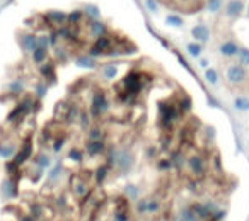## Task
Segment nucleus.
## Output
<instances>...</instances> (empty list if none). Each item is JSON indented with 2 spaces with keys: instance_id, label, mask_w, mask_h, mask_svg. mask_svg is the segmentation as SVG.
<instances>
[{
  "instance_id": "obj_44",
  "label": "nucleus",
  "mask_w": 249,
  "mask_h": 221,
  "mask_svg": "<svg viewBox=\"0 0 249 221\" xmlns=\"http://www.w3.org/2000/svg\"><path fill=\"white\" fill-rule=\"evenodd\" d=\"M63 146H65V138H63V136H58V138L55 140V143H53V152L60 153L63 150Z\"/></svg>"
},
{
  "instance_id": "obj_37",
  "label": "nucleus",
  "mask_w": 249,
  "mask_h": 221,
  "mask_svg": "<svg viewBox=\"0 0 249 221\" xmlns=\"http://www.w3.org/2000/svg\"><path fill=\"white\" fill-rule=\"evenodd\" d=\"M166 24H167V26H171V28H183V26H184V21H183V17H179V16L169 14V16L166 17Z\"/></svg>"
},
{
  "instance_id": "obj_26",
  "label": "nucleus",
  "mask_w": 249,
  "mask_h": 221,
  "mask_svg": "<svg viewBox=\"0 0 249 221\" xmlns=\"http://www.w3.org/2000/svg\"><path fill=\"white\" fill-rule=\"evenodd\" d=\"M79 116H80V107L77 106V104H72V106L67 107L65 121L69 123V125H73V123H77V119H79Z\"/></svg>"
},
{
  "instance_id": "obj_32",
  "label": "nucleus",
  "mask_w": 249,
  "mask_h": 221,
  "mask_svg": "<svg viewBox=\"0 0 249 221\" xmlns=\"http://www.w3.org/2000/svg\"><path fill=\"white\" fill-rule=\"evenodd\" d=\"M69 160H72V162L75 163H82L84 158H86V152H84L82 148H77V146H73V148L69 150Z\"/></svg>"
},
{
  "instance_id": "obj_11",
  "label": "nucleus",
  "mask_w": 249,
  "mask_h": 221,
  "mask_svg": "<svg viewBox=\"0 0 249 221\" xmlns=\"http://www.w3.org/2000/svg\"><path fill=\"white\" fill-rule=\"evenodd\" d=\"M239 49H241V45L235 43L234 39H225L224 43L218 45V53H220V56H224V58H227V60H234L235 56H237Z\"/></svg>"
},
{
  "instance_id": "obj_47",
  "label": "nucleus",
  "mask_w": 249,
  "mask_h": 221,
  "mask_svg": "<svg viewBox=\"0 0 249 221\" xmlns=\"http://www.w3.org/2000/svg\"><path fill=\"white\" fill-rule=\"evenodd\" d=\"M19 221H38V220H35L31 214L26 213V214H22V216H19Z\"/></svg>"
},
{
  "instance_id": "obj_1",
  "label": "nucleus",
  "mask_w": 249,
  "mask_h": 221,
  "mask_svg": "<svg viewBox=\"0 0 249 221\" xmlns=\"http://www.w3.org/2000/svg\"><path fill=\"white\" fill-rule=\"evenodd\" d=\"M106 165L120 175H126L135 167V153L128 146H107L106 152Z\"/></svg>"
},
{
  "instance_id": "obj_39",
  "label": "nucleus",
  "mask_w": 249,
  "mask_h": 221,
  "mask_svg": "<svg viewBox=\"0 0 249 221\" xmlns=\"http://www.w3.org/2000/svg\"><path fill=\"white\" fill-rule=\"evenodd\" d=\"M157 170H159V172H169V170H173V163H171L169 157H167V158L157 160Z\"/></svg>"
},
{
  "instance_id": "obj_15",
  "label": "nucleus",
  "mask_w": 249,
  "mask_h": 221,
  "mask_svg": "<svg viewBox=\"0 0 249 221\" xmlns=\"http://www.w3.org/2000/svg\"><path fill=\"white\" fill-rule=\"evenodd\" d=\"M130 220H132V216H130V203L128 201L118 203L113 213V221H130Z\"/></svg>"
},
{
  "instance_id": "obj_43",
  "label": "nucleus",
  "mask_w": 249,
  "mask_h": 221,
  "mask_svg": "<svg viewBox=\"0 0 249 221\" xmlns=\"http://www.w3.org/2000/svg\"><path fill=\"white\" fill-rule=\"evenodd\" d=\"M46 92H48V83H38L36 85V97L38 99H43L46 95Z\"/></svg>"
},
{
  "instance_id": "obj_48",
  "label": "nucleus",
  "mask_w": 249,
  "mask_h": 221,
  "mask_svg": "<svg viewBox=\"0 0 249 221\" xmlns=\"http://www.w3.org/2000/svg\"><path fill=\"white\" fill-rule=\"evenodd\" d=\"M200 66L203 70H207V68H210V62H208L207 58H200Z\"/></svg>"
},
{
  "instance_id": "obj_4",
  "label": "nucleus",
  "mask_w": 249,
  "mask_h": 221,
  "mask_svg": "<svg viewBox=\"0 0 249 221\" xmlns=\"http://www.w3.org/2000/svg\"><path fill=\"white\" fill-rule=\"evenodd\" d=\"M224 75L229 85H234V87H242L249 80L248 68L237 65V63H229V65L225 66Z\"/></svg>"
},
{
  "instance_id": "obj_27",
  "label": "nucleus",
  "mask_w": 249,
  "mask_h": 221,
  "mask_svg": "<svg viewBox=\"0 0 249 221\" xmlns=\"http://www.w3.org/2000/svg\"><path fill=\"white\" fill-rule=\"evenodd\" d=\"M31 60H33V63H36V65H43V63H46L48 62V49L36 48L35 51L31 53Z\"/></svg>"
},
{
  "instance_id": "obj_42",
  "label": "nucleus",
  "mask_w": 249,
  "mask_h": 221,
  "mask_svg": "<svg viewBox=\"0 0 249 221\" xmlns=\"http://www.w3.org/2000/svg\"><path fill=\"white\" fill-rule=\"evenodd\" d=\"M9 90H11L12 94H22V92H24V83L19 82V80H16V82H12V83H11Z\"/></svg>"
},
{
  "instance_id": "obj_23",
  "label": "nucleus",
  "mask_w": 249,
  "mask_h": 221,
  "mask_svg": "<svg viewBox=\"0 0 249 221\" xmlns=\"http://www.w3.org/2000/svg\"><path fill=\"white\" fill-rule=\"evenodd\" d=\"M87 140L90 142H97V140H106V131H104L103 126H97V125H92L89 129H87Z\"/></svg>"
},
{
  "instance_id": "obj_5",
  "label": "nucleus",
  "mask_w": 249,
  "mask_h": 221,
  "mask_svg": "<svg viewBox=\"0 0 249 221\" xmlns=\"http://www.w3.org/2000/svg\"><path fill=\"white\" fill-rule=\"evenodd\" d=\"M186 169L195 179H201V177L207 175V160L201 153H191L186 157Z\"/></svg>"
},
{
  "instance_id": "obj_52",
  "label": "nucleus",
  "mask_w": 249,
  "mask_h": 221,
  "mask_svg": "<svg viewBox=\"0 0 249 221\" xmlns=\"http://www.w3.org/2000/svg\"><path fill=\"white\" fill-rule=\"evenodd\" d=\"M38 221H48V220H46V218H41V220H38Z\"/></svg>"
},
{
  "instance_id": "obj_35",
  "label": "nucleus",
  "mask_w": 249,
  "mask_h": 221,
  "mask_svg": "<svg viewBox=\"0 0 249 221\" xmlns=\"http://www.w3.org/2000/svg\"><path fill=\"white\" fill-rule=\"evenodd\" d=\"M234 107L241 112H248L249 110V97H244V95H239L234 99Z\"/></svg>"
},
{
  "instance_id": "obj_25",
  "label": "nucleus",
  "mask_w": 249,
  "mask_h": 221,
  "mask_svg": "<svg viewBox=\"0 0 249 221\" xmlns=\"http://www.w3.org/2000/svg\"><path fill=\"white\" fill-rule=\"evenodd\" d=\"M169 160H171V163H173V169L183 170L184 167H186V157H184L183 152H179V150H176V152L171 153Z\"/></svg>"
},
{
  "instance_id": "obj_28",
  "label": "nucleus",
  "mask_w": 249,
  "mask_h": 221,
  "mask_svg": "<svg viewBox=\"0 0 249 221\" xmlns=\"http://www.w3.org/2000/svg\"><path fill=\"white\" fill-rule=\"evenodd\" d=\"M82 11H84V17H86V21H97V19H101V11L96 7V5L89 4V5H86Z\"/></svg>"
},
{
  "instance_id": "obj_9",
  "label": "nucleus",
  "mask_w": 249,
  "mask_h": 221,
  "mask_svg": "<svg viewBox=\"0 0 249 221\" xmlns=\"http://www.w3.org/2000/svg\"><path fill=\"white\" fill-rule=\"evenodd\" d=\"M19 146L21 145H18L12 138H0V158L12 160L18 153Z\"/></svg>"
},
{
  "instance_id": "obj_7",
  "label": "nucleus",
  "mask_w": 249,
  "mask_h": 221,
  "mask_svg": "<svg viewBox=\"0 0 249 221\" xmlns=\"http://www.w3.org/2000/svg\"><path fill=\"white\" fill-rule=\"evenodd\" d=\"M86 31L94 41L99 38H104V36H109V28L101 19H97V21H86Z\"/></svg>"
},
{
  "instance_id": "obj_49",
  "label": "nucleus",
  "mask_w": 249,
  "mask_h": 221,
  "mask_svg": "<svg viewBox=\"0 0 249 221\" xmlns=\"http://www.w3.org/2000/svg\"><path fill=\"white\" fill-rule=\"evenodd\" d=\"M169 221H183V220H181V216H179V214H178V213H174L173 216H171V220H169Z\"/></svg>"
},
{
  "instance_id": "obj_31",
  "label": "nucleus",
  "mask_w": 249,
  "mask_h": 221,
  "mask_svg": "<svg viewBox=\"0 0 249 221\" xmlns=\"http://www.w3.org/2000/svg\"><path fill=\"white\" fill-rule=\"evenodd\" d=\"M186 51H188V55H190L191 58H200L201 53H203V46H201L200 43H196V41H191V43H188V45H186Z\"/></svg>"
},
{
  "instance_id": "obj_36",
  "label": "nucleus",
  "mask_w": 249,
  "mask_h": 221,
  "mask_svg": "<svg viewBox=\"0 0 249 221\" xmlns=\"http://www.w3.org/2000/svg\"><path fill=\"white\" fill-rule=\"evenodd\" d=\"M205 80H207L210 85H217L218 80H220V77H218V72L213 68H207L205 70Z\"/></svg>"
},
{
  "instance_id": "obj_29",
  "label": "nucleus",
  "mask_w": 249,
  "mask_h": 221,
  "mask_svg": "<svg viewBox=\"0 0 249 221\" xmlns=\"http://www.w3.org/2000/svg\"><path fill=\"white\" fill-rule=\"evenodd\" d=\"M77 123H79L82 131H87V129L92 126V118H90L89 110H80V116H79V119H77Z\"/></svg>"
},
{
  "instance_id": "obj_6",
  "label": "nucleus",
  "mask_w": 249,
  "mask_h": 221,
  "mask_svg": "<svg viewBox=\"0 0 249 221\" xmlns=\"http://www.w3.org/2000/svg\"><path fill=\"white\" fill-rule=\"evenodd\" d=\"M19 180L16 175H9L0 184V197L5 201L16 199L19 196Z\"/></svg>"
},
{
  "instance_id": "obj_12",
  "label": "nucleus",
  "mask_w": 249,
  "mask_h": 221,
  "mask_svg": "<svg viewBox=\"0 0 249 221\" xmlns=\"http://www.w3.org/2000/svg\"><path fill=\"white\" fill-rule=\"evenodd\" d=\"M244 11V2L242 0H229L227 4L224 5V16L225 19H237L239 16Z\"/></svg>"
},
{
  "instance_id": "obj_45",
  "label": "nucleus",
  "mask_w": 249,
  "mask_h": 221,
  "mask_svg": "<svg viewBox=\"0 0 249 221\" xmlns=\"http://www.w3.org/2000/svg\"><path fill=\"white\" fill-rule=\"evenodd\" d=\"M147 7L150 12H157V0H147Z\"/></svg>"
},
{
  "instance_id": "obj_21",
  "label": "nucleus",
  "mask_w": 249,
  "mask_h": 221,
  "mask_svg": "<svg viewBox=\"0 0 249 221\" xmlns=\"http://www.w3.org/2000/svg\"><path fill=\"white\" fill-rule=\"evenodd\" d=\"M178 214H179L183 221H201L200 216H198V214L195 213L193 207H191V204H184V206H181L179 211H178Z\"/></svg>"
},
{
  "instance_id": "obj_24",
  "label": "nucleus",
  "mask_w": 249,
  "mask_h": 221,
  "mask_svg": "<svg viewBox=\"0 0 249 221\" xmlns=\"http://www.w3.org/2000/svg\"><path fill=\"white\" fill-rule=\"evenodd\" d=\"M75 65L80 66V68H89V70L97 68L96 58H92V56H89V55H80V56H77V58H75Z\"/></svg>"
},
{
  "instance_id": "obj_30",
  "label": "nucleus",
  "mask_w": 249,
  "mask_h": 221,
  "mask_svg": "<svg viewBox=\"0 0 249 221\" xmlns=\"http://www.w3.org/2000/svg\"><path fill=\"white\" fill-rule=\"evenodd\" d=\"M235 60H237V62H235L237 65L244 66V68H249V48H246V46H241V49H239Z\"/></svg>"
},
{
  "instance_id": "obj_8",
  "label": "nucleus",
  "mask_w": 249,
  "mask_h": 221,
  "mask_svg": "<svg viewBox=\"0 0 249 221\" xmlns=\"http://www.w3.org/2000/svg\"><path fill=\"white\" fill-rule=\"evenodd\" d=\"M84 152L90 158H97V157H104L107 152V143L106 140H97V142H90L86 140V145H84Z\"/></svg>"
},
{
  "instance_id": "obj_19",
  "label": "nucleus",
  "mask_w": 249,
  "mask_h": 221,
  "mask_svg": "<svg viewBox=\"0 0 249 221\" xmlns=\"http://www.w3.org/2000/svg\"><path fill=\"white\" fill-rule=\"evenodd\" d=\"M99 75L104 80H114L118 77V66L114 63H104L99 66Z\"/></svg>"
},
{
  "instance_id": "obj_38",
  "label": "nucleus",
  "mask_w": 249,
  "mask_h": 221,
  "mask_svg": "<svg viewBox=\"0 0 249 221\" xmlns=\"http://www.w3.org/2000/svg\"><path fill=\"white\" fill-rule=\"evenodd\" d=\"M28 213L31 214L35 220H41V218H43V206L39 203L29 204V211H28Z\"/></svg>"
},
{
  "instance_id": "obj_41",
  "label": "nucleus",
  "mask_w": 249,
  "mask_h": 221,
  "mask_svg": "<svg viewBox=\"0 0 249 221\" xmlns=\"http://www.w3.org/2000/svg\"><path fill=\"white\" fill-rule=\"evenodd\" d=\"M222 7H224V2H222V0H208L207 9H208V12H212V14H217Z\"/></svg>"
},
{
  "instance_id": "obj_22",
  "label": "nucleus",
  "mask_w": 249,
  "mask_h": 221,
  "mask_svg": "<svg viewBox=\"0 0 249 221\" xmlns=\"http://www.w3.org/2000/svg\"><path fill=\"white\" fill-rule=\"evenodd\" d=\"M82 22H86V17H84V11H80V9H75L73 12H70V14H67V26H70V28H77V26H80Z\"/></svg>"
},
{
  "instance_id": "obj_3",
  "label": "nucleus",
  "mask_w": 249,
  "mask_h": 221,
  "mask_svg": "<svg viewBox=\"0 0 249 221\" xmlns=\"http://www.w3.org/2000/svg\"><path fill=\"white\" fill-rule=\"evenodd\" d=\"M181 116V110L178 107V104H173V102H159V121H160V126H162L166 131H169L173 128L174 123L179 119Z\"/></svg>"
},
{
  "instance_id": "obj_40",
  "label": "nucleus",
  "mask_w": 249,
  "mask_h": 221,
  "mask_svg": "<svg viewBox=\"0 0 249 221\" xmlns=\"http://www.w3.org/2000/svg\"><path fill=\"white\" fill-rule=\"evenodd\" d=\"M147 201H149V197H140L139 201L135 203V211L137 214H147Z\"/></svg>"
},
{
  "instance_id": "obj_17",
  "label": "nucleus",
  "mask_w": 249,
  "mask_h": 221,
  "mask_svg": "<svg viewBox=\"0 0 249 221\" xmlns=\"http://www.w3.org/2000/svg\"><path fill=\"white\" fill-rule=\"evenodd\" d=\"M123 196L128 203H137V201L140 199V187L137 186V184L128 182L123 189Z\"/></svg>"
},
{
  "instance_id": "obj_33",
  "label": "nucleus",
  "mask_w": 249,
  "mask_h": 221,
  "mask_svg": "<svg viewBox=\"0 0 249 221\" xmlns=\"http://www.w3.org/2000/svg\"><path fill=\"white\" fill-rule=\"evenodd\" d=\"M63 172H65V169H63L62 163H56V165L53 167L52 170H50V174H48V182H50V184L58 182V179L62 177V174H63Z\"/></svg>"
},
{
  "instance_id": "obj_14",
  "label": "nucleus",
  "mask_w": 249,
  "mask_h": 221,
  "mask_svg": "<svg viewBox=\"0 0 249 221\" xmlns=\"http://www.w3.org/2000/svg\"><path fill=\"white\" fill-rule=\"evenodd\" d=\"M45 17H46V21H48L50 24H52L53 28H56V29L67 26V14H65V12H62V11H50V12H46Z\"/></svg>"
},
{
  "instance_id": "obj_10",
  "label": "nucleus",
  "mask_w": 249,
  "mask_h": 221,
  "mask_svg": "<svg viewBox=\"0 0 249 221\" xmlns=\"http://www.w3.org/2000/svg\"><path fill=\"white\" fill-rule=\"evenodd\" d=\"M72 192L77 199H87V196H89V192H90L89 182H87L86 179H82V177H73L72 179Z\"/></svg>"
},
{
  "instance_id": "obj_18",
  "label": "nucleus",
  "mask_w": 249,
  "mask_h": 221,
  "mask_svg": "<svg viewBox=\"0 0 249 221\" xmlns=\"http://www.w3.org/2000/svg\"><path fill=\"white\" fill-rule=\"evenodd\" d=\"M109 174H111L109 167H107L106 163H101V165H97L96 170H94V182H96L97 186H103L107 180V177H109Z\"/></svg>"
},
{
  "instance_id": "obj_13",
  "label": "nucleus",
  "mask_w": 249,
  "mask_h": 221,
  "mask_svg": "<svg viewBox=\"0 0 249 221\" xmlns=\"http://www.w3.org/2000/svg\"><path fill=\"white\" fill-rule=\"evenodd\" d=\"M19 45H21L22 51L31 55L36 48H38V36L33 34V32H22L19 36Z\"/></svg>"
},
{
  "instance_id": "obj_50",
  "label": "nucleus",
  "mask_w": 249,
  "mask_h": 221,
  "mask_svg": "<svg viewBox=\"0 0 249 221\" xmlns=\"http://www.w3.org/2000/svg\"><path fill=\"white\" fill-rule=\"evenodd\" d=\"M159 2H164V4H169L171 0H159Z\"/></svg>"
},
{
  "instance_id": "obj_2",
  "label": "nucleus",
  "mask_w": 249,
  "mask_h": 221,
  "mask_svg": "<svg viewBox=\"0 0 249 221\" xmlns=\"http://www.w3.org/2000/svg\"><path fill=\"white\" fill-rule=\"evenodd\" d=\"M111 109V100L106 95V92L101 89L94 90L92 97H90V106H89V114L92 119H101L106 116Z\"/></svg>"
},
{
  "instance_id": "obj_46",
  "label": "nucleus",
  "mask_w": 249,
  "mask_h": 221,
  "mask_svg": "<svg viewBox=\"0 0 249 221\" xmlns=\"http://www.w3.org/2000/svg\"><path fill=\"white\" fill-rule=\"evenodd\" d=\"M156 155H157V148H156V146H150V148H147V158H154Z\"/></svg>"
},
{
  "instance_id": "obj_34",
  "label": "nucleus",
  "mask_w": 249,
  "mask_h": 221,
  "mask_svg": "<svg viewBox=\"0 0 249 221\" xmlns=\"http://www.w3.org/2000/svg\"><path fill=\"white\" fill-rule=\"evenodd\" d=\"M160 209H162L160 201L156 199V197H149V201H147V214H157L160 213Z\"/></svg>"
},
{
  "instance_id": "obj_51",
  "label": "nucleus",
  "mask_w": 249,
  "mask_h": 221,
  "mask_svg": "<svg viewBox=\"0 0 249 221\" xmlns=\"http://www.w3.org/2000/svg\"><path fill=\"white\" fill-rule=\"evenodd\" d=\"M246 9H248V12H246V16H248V19H249V4H248V7H246Z\"/></svg>"
},
{
  "instance_id": "obj_16",
  "label": "nucleus",
  "mask_w": 249,
  "mask_h": 221,
  "mask_svg": "<svg viewBox=\"0 0 249 221\" xmlns=\"http://www.w3.org/2000/svg\"><path fill=\"white\" fill-rule=\"evenodd\" d=\"M191 36H193V39L196 43L203 45V43H207L210 39V29L205 24H196L191 28Z\"/></svg>"
},
{
  "instance_id": "obj_20",
  "label": "nucleus",
  "mask_w": 249,
  "mask_h": 221,
  "mask_svg": "<svg viewBox=\"0 0 249 221\" xmlns=\"http://www.w3.org/2000/svg\"><path fill=\"white\" fill-rule=\"evenodd\" d=\"M33 165L39 167L41 170H46L52 167V157L48 155L46 152H39L35 155V158H33Z\"/></svg>"
}]
</instances>
